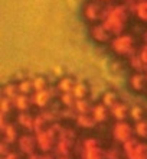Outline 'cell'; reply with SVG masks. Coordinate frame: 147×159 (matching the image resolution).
<instances>
[{
    "label": "cell",
    "mask_w": 147,
    "mask_h": 159,
    "mask_svg": "<svg viewBox=\"0 0 147 159\" xmlns=\"http://www.w3.org/2000/svg\"><path fill=\"white\" fill-rule=\"evenodd\" d=\"M110 43H111L113 52L117 54L118 57H131L133 54H136V51L139 49L136 46V39L130 34L115 35L114 38H111Z\"/></svg>",
    "instance_id": "obj_1"
},
{
    "label": "cell",
    "mask_w": 147,
    "mask_h": 159,
    "mask_svg": "<svg viewBox=\"0 0 147 159\" xmlns=\"http://www.w3.org/2000/svg\"><path fill=\"white\" fill-rule=\"evenodd\" d=\"M102 15H104V4L98 0H89L82 7V16L91 25L98 23V20L102 19Z\"/></svg>",
    "instance_id": "obj_2"
},
{
    "label": "cell",
    "mask_w": 147,
    "mask_h": 159,
    "mask_svg": "<svg viewBox=\"0 0 147 159\" xmlns=\"http://www.w3.org/2000/svg\"><path fill=\"white\" fill-rule=\"evenodd\" d=\"M91 38L97 41L98 43H104V42L111 41V32L104 26V23H94L91 25Z\"/></svg>",
    "instance_id": "obj_3"
},
{
    "label": "cell",
    "mask_w": 147,
    "mask_h": 159,
    "mask_svg": "<svg viewBox=\"0 0 147 159\" xmlns=\"http://www.w3.org/2000/svg\"><path fill=\"white\" fill-rule=\"evenodd\" d=\"M128 114H130V107H128V104L123 103L121 100L117 101V103L110 109V116H113V119L115 121L127 120V116H128Z\"/></svg>",
    "instance_id": "obj_4"
},
{
    "label": "cell",
    "mask_w": 147,
    "mask_h": 159,
    "mask_svg": "<svg viewBox=\"0 0 147 159\" xmlns=\"http://www.w3.org/2000/svg\"><path fill=\"white\" fill-rule=\"evenodd\" d=\"M146 84H147V78H146V75H144L143 72L134 71L133 74H131L128 85H130V88L133 90V91H136V93L143 91L144 88H146Z\"/></svg>",
    "instance_id": "obj_5"
},
{
    "label": "cell",
    "mask_w": 147,
    "mask_h": 159,
    "mask_svg": "<svg viewBox=\"0 0 147 159\" xmlns=\"http://www.w3.org/2000/svg\"><path fill=\"white\" fill-rule=\"evenodd\" d=\"M72 94L75 97V100H81V98H87L89 94V85L85 81H76L72 90Z\"/></svg>",
    "instance_id": "obj_6"
},
{
    "label": "cell",
    "mask_w": 147,
    "mask_h": 159,
    "mask_svg": "<svg viewBox=\"0 0 147 159\" xmlns=\"http://www.w3.org/2000/svg\"><path fill=\"white\" fill-rule=\"evenodd\" d=\"M75 80L72 77H62L59 80V83L56 84V88L61 94H67V93H72L74 90V85H75Z\"/></svg>",
    "instance_id": "obj_7"
},
{
    "label": "cell",
    "mask_w": 147,
    "mask_h": 159,
    "mask_svg": "<svg viewBox=\"0 0 147 159\" xmlns=\"http://www.w3.org/2000/svg\"><path fill=\"white\" fill-rule=\"evenodd\" d=\"M117 101H120V98H118V96H117V93L111 91V90L102 93V96H101V103H102L104 106H107L108 109H111V107H113Z\"/></svg>",
    "instance_id": "obj_8"
},
{
    "label": "cell",
    "mask_w": 147,
    "mask_h": 159,
    "mask_svg": "<svg viewBox=\"0 0 147 159\" xmlns=\"http://www.w3.org/2000/svg\"><path fill=\"white\" fill-rule=\"evenodd\" d=\"M128 116H130L133 123L143 120V119H146V109L141 107V106H133V107H130V114Z\"/></svg>",
    "instance_id": "obj_9"
},
{
    "label": "cell",
    "mask_w": 147,
    "mask_h": 159,
    "mask_svg": "<svg viewBox=\"0 0 147 159\" xmlns=\"http://www.w3.org/2000/svg\"><path fill=\"white\" fill-rule=\"evenodd\" d=\"M136 16L141 22H147V0H137L136 2Z\"/></svg>",
    "instance_id": "obj_10"
},
{
    "label": "cell",
    "mask_w": 147,
    "mask_h": 159,
    "mask_svg": "<svg viewBox=\"0 0 147 159\" xmlns=\"http://www.w3.org/2000/svg\"><path fill=\"white\" fill-rule=\"evenodd\" d=\"M32 83H33V90H35V91H39V90H45V88L48 87V81H46V78H45L43 75L35 77V78L32 80Z\"/></svg>",
    "instance_id": "obj_11"
},
{
    "label": "cell",
    "mask_w": 147,
    "mask_h": 159,
    "mask_svg": "<svg viewBox=\"0 0 147 159\" xmlns=\"http://www.w3.org/2000/svg\"><path fill=\"white\" fill-rule=\"evenodd\" d=\"M98 2H101V3H110V2H113V0H98Z\"/></svg>",
    "instance_id": "obj_12"
}]
</instances>
